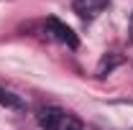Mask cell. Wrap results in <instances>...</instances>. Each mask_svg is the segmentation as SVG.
I'll use <instances>...</instances> for the list:
<instances>
[{
  "instance_id": "obj_6",
  "label": "cell",
  "mask_w": 133,
  "mask_h": 130,
  "mask_svg": "<svg viewBox=\"0 0 133 130\" xmlns=\"http://www.w3.org/2000/svg\"><path fill=\"white\" fill-rule=\"evenodd\" d=\"M118 61H120V59H118V56H110V59H108V56H105V59H102V61H100V69H97V74H100V77H105V71H110V69H113V66H115Z\"/></svg>"
},
{
  "instance_id": "obj_2",
  "label": "cell",
  "mask_w": 133,
  "mask_h": 130,
  "mask_svg": "<svg viewBox=\"0 0 133 130\" xmlns=\"http://www.w3.org/2000/svg\"><path fill=\"white\" fill-rule=\"evenodd\" d=\"M108 5H110V0H74V13L82 18V20H92Z\"/></svg>"
},
{
  "instance_id": "obj_4",
  "label": "cell",
  "mask_w": 133,
  "mask_h": 130,
  "mask_svg": "<svg viewBox=\"0 0 133 130\" xmlns=\"http://www.w3.org/2000/svg\"><path fill=\"white\" fill-rule=\"evenodd\" d=\"M54 130H82V122H79V117L64 112L62 117H59V122H56V128H54Z\"/></svg>"
},
{
  "instance_id": "obj_1",
  "label": "cell",
  "mask_w": 133,
  "mask_h": 130,
  "mask_svg": "<svg viewBox=\"0 0 133 130\" xmlns=\"http://www.w3.org/2000/svg\"><path fill=\"white\" fill-rule=\"evenodd\" d=\"M46 33H49L51 38H56L59 44H66L69 49H77V36H74V31H72L69 26H64L62 20L49 18V20H46Z\"/></svg>"
},
{
  "instance_id": "obj_7",
  "label": "cell",
  "mask_w": 133,
  "mask_h": 130,
  "mask_svg": "<svg viewBox=\"0 0 133 130\" xmlns=\"http://www.w3.org/2000/svg\"><path fill=\"white\" fill-rule=\"evenodd\" d=\"M131 41H133V18H131Z\"/></svg>"
},
{
  "instance_id": "obj_3",
  "label": "cell",
  "mask_w": 133,
  "mask_h": 130,
  "mask_svg": "<svg viewBox=\"0 0 133 130\" xmlns=\"http://www.w3.org/2000/svg\"><path fill=\"white\" fill-rule=\"evenodd\" d=\"M62 115L64 112H62L59 107H41V110H38V125L44 130H54Z\"/></svg>"
},
{
  "instance_id": "obj_5",
  "label": "cell",
  "mask_w": 133,
  "mask_h": 130,
  "mask_svg": "<svg viewBox=\"0 0 133 130\" xmlns=\"http://www.w3.org/2000/svg\"><path fill=\"white\" fill-rule=\"evenodd\" d=\"M0 105H3V107H10V110H23L21 97H16L13 92H8V89H3V87H0Z\"/></svg>"
}]
</instances>
